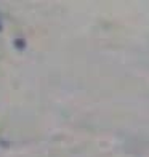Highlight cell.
<instances>
[{"mask_svg":"<svg viewBox=\"0 0 149 157\" xmlns=\"http://www.w3.org/2000/svg\"><path fill=\"white\" fill-rule=\"evenodd\" d=\"M0 31H2V21H0Z\"/></svg>","mask_w":149,"mask_h":157,"instance_id":"obj_1","label":"cell"}]
</instances>
